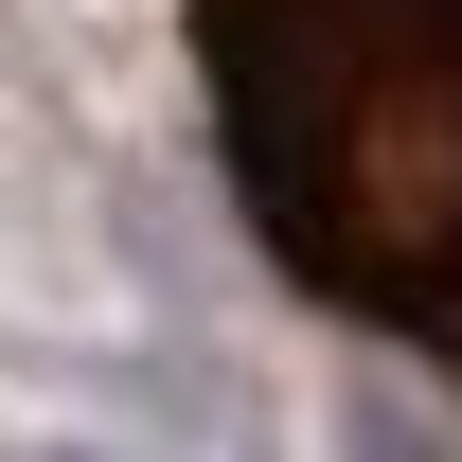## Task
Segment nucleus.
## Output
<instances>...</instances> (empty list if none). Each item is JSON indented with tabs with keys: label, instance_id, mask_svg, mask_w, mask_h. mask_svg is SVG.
Wrapping results in <instances>:
<instances>
[{
	"label": "nucleus",
	"instance_id": "1",
	"mask_svg": "<svg viewBox=\"0 0 462 462\" xmlns=\"http://www.w3.org/2000/svg\"><path fill=\"white\" fill-rule=\"evenodd\" d=\"M196 54L267 267L462 374V0H196Z\"/></svg>",
	"mask_w": 462,
	"mask_h": 462
}]
</instances>
